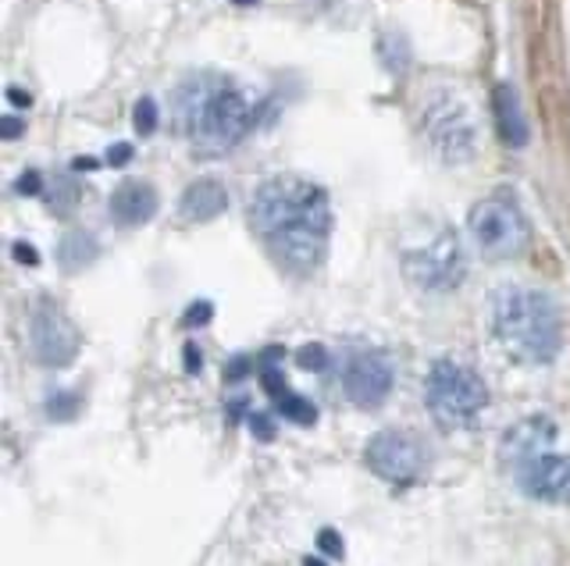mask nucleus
<instances>
[{"label": "nucleus", "instance_id": "nucleus-4", "mask_svg": "<svg viewBox=\"0 0 570 566\" xmlns=\"http://www.w3.org/2000/svg\"><path fill=\"white\" fill-rule=\"evenodd\" d=\"M492 331L513 360L552 364L563 349V321L557 304L524 286H507L492 296Z\"/></svg>", "mask_w": 570, "mask_h": 566}, {"label": "nucleus", "instance_id": "nucleus-6", "mask_svg": "<svg viewBox=\"0 0 570 566\" xmlns=\"http://www.w3.org/2000/svg\"><path fill=\"white\" fill-rule=\"evenodd\" d=\"M468 232L485 260H513L531 246V225L521 203L507 192H492L471 207Z\"/></svg>", "mask_w": 570, "mask_h": 566}, {"label": "nucleus", "instance_id": "nucleus-30", "mask_svg": "<svg viewBox=\"0 0 570 566\" xmlns=\"http://www.w3.org/2000/svg\"><path fill=\"white\" fill-rule=\"evenodd\" d=\"M236 4H254V0H236Z\"/></svg>", "mask_w": 570, "mask_h": 566}, {"label": "nucleus", "instance_id": "nucleus-12", "mask_svg": "<svg viewBox=\"0 0 570 566\" xmlns=\"http://www.w3.org/2000/svg\"><path fill=\"white\" fill-rule=\"evenodd\" d=\"M107 210H111L115 225L139 228V225H147L157 215V192H154L150 182H121L111 192V203H107Z\"/></svg>", "mask_w": 570, "mask_h": 566}, {"label": "nucleus", "instance_id": "nucleus-2", "mask_svg": "<svg viewBox=\"0 0 570 566\" xmlns=\"http://www.w3.org/2000/svg\"><path fill=\"white\" fill-rule=\"evenodd\" d=\"M175 129L196 150H232L257 126V103L225 76H193L171 100Z\"/></svg>", "mask_w": 570, "mask_h": 566}, {"label": "nucleus", "instance_id": "nucleus-19", "mask_svg": "<svg viewBox=\"0 0 570 566\" xmlns=\"http://www.w3.org/2000/svg\"><path fill=\"white\" fill-rule=\"evenodd\" d=\"M296 364L303 367V370H325L328 367V352H325V346H303L299 352H296Z\"/></svg>", "mask_w": 570, "mask_h": 566}, {"label": "nucleus", "instance_id": "nucleus-17", "mask_svg": "<svg viewBox=\"0 0 570 566\" xmlns=\"http://www.w3.org/2000/svg\"><path fill=\"white\" fill-rule=\"evenodd\" d=\"M47 414H50V420H71L79 414V396L76 393H53L47 403Z\"/></svg>", "mask_w": 570, "mask_h": 566}, {"label": "nucleus", "instance_id": "nucleus-16", "mask_svg": "<svg viewBox=\"0 0 570 566\" xmlns=\"http://www.w3.org/2000/svg\"><path fill=\"white\" fill-rule=\"evenodd\" d=\"M275 410H278L285 420L299 424V428H311V424L317 420V406H314L311 399L296 396L293 388H285V393H278V396H275Z\"/></svg>", "mask_w": 570, "mask_h": 566}, {"label": "nucleus", "instance_id": "nucleus-13", "mask_svg": "<svg viewBox=\"0 0 570 566\" xmlns=\"http://www.w3.org/2000/svg\"><path fill=\"white\" fill-rule=\"evenodd\" d=\"M492 111H495V129L503 136L507 147H524L528 143V118L521 100H517V90L510 82H499L492 93Z\"/></svg>", "mask_w": 570, "mask_h": 566}, {"label": "nucleus", "instance_id": "nucleus-8", "mask_svg": "<svg viewBox=\"0 0 570 566\" xmlns=\"http://www.w3.org/2000/svg\"><path fill=\"white\" fill-rule=\"evenodd\" d=\"M364 464L389 485H414L428 467V449L417 435L403 428H385L367 441Z\"/></svg>", "mask_w": 570, "mask_h": 566}, {"label": "nucleus", "instance_id": "nucleus-23", "mask_svg": "<svg viewBox=\"0 0 570 566\" xmlns=\"http://www.w3.org/2000/svg\"><path fill=\"white\" fill-rule=\"evenodd\" d=\"M129 157H132V147L129 143H118V147L107 150V161H111V165H125Z\"/></svg>", "mask_w": 570, "mask_h": 566}, {"label": "nucleus", "instance_id": "nucleus-3", "mask_svg": "<svg viewBox=\"0 0 570 566\" xmlns=\"http://www.w3.org/2000/svg\"><path fill=\"white\" fill-rule=\"evenodd\" d=\"M517 488L534 503H570V453L557 449V424L534 414L503 435L499 446Z\"/></svg>", "mask_w": 570, "mask_h": 566}, {"label": "nucleus", "instance_id": "nucleus-1", "mask_svg": "<svg viewBox=\"0 0 570 566\" xmlns=\"http://www.w3.org/2000/svg\"><path fill=\"white\" fill-rule=\"evenodd\" d=\"M246 218L278 268L293 275H314L321 268L332 236V203L321 186L299 175H282L254 192Z\"/></svg>", "mask_w": 570, "mask_h": 566}, {"label": "nucleus", "instance_id": "nucleus-11", "mask_svg": "<svg viewBox=\"0 0 570 566\" xmlns=\"http://www.w3.org/2000/svg\"><path fill=\"white\" fill-rule=\"evenodd\" d=\"M392 381H396V367L379 349L353 352L343 367V393L361 410H379L392 393Z\"/></svg>", "mask_w": 570, "mask_h": 566}, {"label": "nucleus", "instance_id": "nucleus-5", "mask_svg": "<svg viewBox=\"0 0 570 566\" xmlns=\"http://www.w3.org/2000/svg\"><path fill=\"white\" fill-rule=\"evenodd\" d=\"M424 403L439 428L463 431V428H471L481 417V410L489 406V388L468 364L435 360L424 381Z\"/></svg>", "mask_w": 570, "mask_h": 566}, {"label": "nucleus", "instance_id": "nucleus-15", "mask_svg": "<svg viewBox=\"0 0 570 566\" xmlns=\"http://www.w3.org/2000/svg\"><path fill=\"white\" fill-rule=\"evenodd\" d=\"M58 260H61L65 271L86 268V264L97 260V239L89 232H68L65 242H61V250H58Z\"/></svg>", "mask_w": 570, "mask_h": 566}, {"label": "nucleus", "instance_id": "nucleus-22", "mask_svg": "<svg viewBox=\"0 0 570 566\" xmlns=\"http://www.w3.org/2000/svg\"><path fill=\"white\" fill-rule=\"evenodd\" d=\"M249 431H254L261 441H272L275 438V428H272V420H267L264 414H254L249 417Z\"/></svg>", "mask_w": 570, "mask_h": 566}, {"label": "nucleus", "instance_id": "nucleus-28", "mask_svg": "<svg viewBox=\"0 0 570 566\" xmlns=\"http://www.w3.org/2000/svg\"><path fill=\"white\" fill-rule=\"evenodd\" d=\"M186 370H189V375L200 370V352H196L193 346H186Z\"/></svg>", "mask_w": 570, "mask_h": 566}, {"label": "nucleus", "instance_id": "nucleus-9", "mask_svg": "<svg viewBox=\"0 0 570 566\" xmlns=\"http://www.w3.org/2000/svg\"><path fill=\"white\" fill-rule=\"evenodd\" d=\"M424 136L432 150L450 165H463L474 153V121L450 93L435 97L424 111Z\"/></svg>", "mask_w": 570, "mask_h": 566}, {"label": "nucleus", "instance_id": "nucleus-29", "mask_svg": "<svg viewBox=\"0 0 570 566\" xmlns=\"http://www.w3.org/2000/svg\"><path fill=\"white\" fill-rule=\"evenodd\" d=\"M303 566H325V563H321V559H303Z\"/></svg>", "mask_w": 570, "mask_h": 566}, {"label": "nucleus", "instance_id": "nucleus-24", "mask_svg": "<svg viewBox=\"0 0 570 566\" xmlns=\"http://www.w3.org/2000/svg\"><path fill=\"white\" fill-rule=\"evenodd\" d=\"M18 192H29V197H32V192H40V175H36V171L22 175V179H18Z\"/></svg>", "mask_w": 570, "mask_h": 566}, {"label": "nucleus", "instance_id": "nucleus-14", "mask_svg": "<svg viewBox=\"0 0 570 566\" xmlns=\"http://www.w3.org/2000/svg\"><path fill=\"white\" fill-rule=\"evenodd\" d=\"M228 207V192L218 179H196L183 200H178V215L186 221H214Z\"/></svg>", "mask_w": 570, "mask_h": 566}, {"label": "nucleus", "instance_id": "nucleus-27", "mask_svg": "<svg viewBox=\"0 0 570 566\" xmlns=\"http://www.w3.org/2000/svg\"><path fill=\"white\" fill-rule=\"evenodd\" d=\"M246 367H249V360H246V357H236V364L228 367V378H232V381H239V378L246 375Z\"/></svg>", "mask_w": 570, "mask_h": 566}, {"label": "nucleus", "instance_id": "nucleus-18", "mask_svg": "<svg viewBox=\"0 0 570 566\" xmlns=\"http://www.w3.org/2000/svg\"><path fill=\"white\" fill-rule=\"evenodd\" d=\"M132 121H136V132H139V136L157 132V103H154L150 97H147V100H139V103H136Z\"/></svg>", "mask_w": 570, "mask_h": 566}, {"label": "nucleus", "instance_id": "nucleus-10", "mask_svg": "<svg viewBox=\"0 0 570 566\" xmlns=\"http://www.w3.org/2000/svg\"><path fill=\"white\" fill-rule=\"evenodd\" d=\"M79 328L71 325V317L58 307L43 299L40 307L32 310L29 317V352L36 364L43 367H68L71 360L79 357Z\"/></svg>", "mask_w": 570, "mask_h": 566}, {"label": "nucleus", "instance_id": "nucleus-25", "mask_svg": "<svg viewBox=\"0 0 570 566\" xmlns=\"http://www.w3.org/2000/svg\"><path fill=\"white\" fill-rule=\"evenodd\" d=\"M14 257L22 260V264H36V260H40V257H36V250H32L29 242H18V246H14Z\"/></svg>", "mask_w": 570, "mask_h": 566}, {"label": "nucleus", "instance_id": "nucleus-21", "mask_svg": "<svg viewBox=\"0 0 570 566\" xmlns=\"http://www.w3.org/2000/svg\"><path fill=\"white\" fill-rule=\"evenodd\" d=\"M210 304H204V299H200V304H193L189 310H186V317H183V325L186 328H200V325H207L210 321Z\"/></svg>", "mask_w": 570, "mask_h": 566}, {"label": "nucleus", "instance_id": "nucleus-7", "mask_svg": "<svg viewBox=\"0 0 570 566\" xmlns=\"http://www.w3.org/2000/svg\"><path fill=\"white\" fill-rule=\"evenodd\" d=\"M403 271L424 292H450L468 275V260H463L460 239L453 232H439L432 242L403 257Z\"/></svg>", "mask_w": 570, "mask_h": 566}, {"label": "nucleus", "instance_id": "nucleus-26", "mask_svg": "<svg viewBox=\"0 0 570 566\" xmlns=\"http://www.w3.org/2000/svg\"><path fill=\"white\" fill-rule=\"evenodd\" d=\"M22 132H26L22 121H18V118H4V139H18Z\"/></svg>", "mask_w": 570, "mask_h": 566}, {"label": "nucleus", "instance_id": "nucleus-20", "mask_svg": "<svg viewBox=\"0 0 570 566\" xmlns=\"http://www.w3.org/2000/svg\"><path fill=\"white\" fill-rule=\"evenodd\" d=\"M317 545H321V553H328V556H343V538H338L332 527H321V530H317Z\"/></svg>", "mask_w": 570, "mask_h": 566}]
</instances>
